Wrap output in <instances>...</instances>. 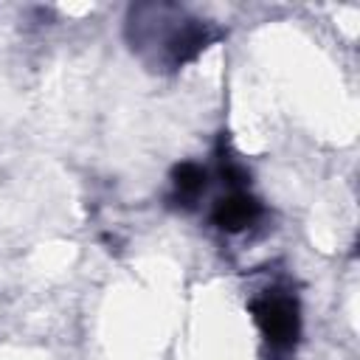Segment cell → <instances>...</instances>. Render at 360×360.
I'll use <instances>...</instances> for the list:
<instances>
[{"instance_id":"6da1fadb","label":"cell","mask_w":360,"mask_h":360,"mask_svg":"<svg viewBox=\"0 0 360 360\" xmlns=\"http://www.w3.org/2000/svg\"><path fill=\"white\" fill-rule=\"evenodd\" d=\"M256 217H259V205L245 194H231L217 208V222L222 228H228V231H239V228L250 225Z\"/></svg>"}]
</instances>
